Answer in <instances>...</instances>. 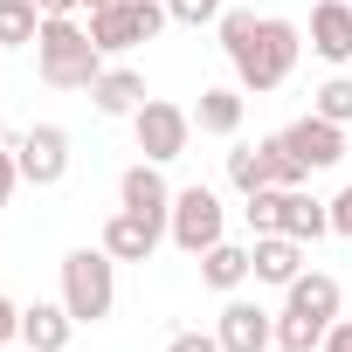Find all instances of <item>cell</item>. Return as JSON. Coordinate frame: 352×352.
Instances as JSON below:
<instances>
[{"label":"cell","mask_w":352,"mask_h":352,"mask_svg":"<svg viewBox=\"0 0 352 352\" xmlns=\"http://www.w3.org/2000/svg\"><path fill=\"white\" fill-rule=\"evenodd\" d=\"M35 69H42L49 90H90V83L111 69V56L90 42V21H76V14H42Z\"/></svg>","instance_id":"obj_1"},{"label":"cell","mask_w":352,"mask_h":352,"mask_svg":"<svg viewBox=\"0 0 352 352\" xmlns=\"http://www.w3.org/2000/svg\"><path fill=\"white\" fill-rule=\"evenodd\" d=\"M338 324V276L311 270L283 290V311H276V345H297V352H318L324 331Z\"/></svg>","instance_id":"obj_2"},{"label":"cell","mask_w":352,"mask_h":352,"mask_svg":"<svg viewBox=\"0 0 352 352\" xmlns=\"http://www.w3.org/2000/svg\"><path fill=\"white\" fill-rule=\"evenodd\" d=\"M63 304H69L76 324H104L111 318V304H118V256L104 242L63 256Z\"/></svg>","instance_id":"obj_3"},{"label":"cell","mask_w":352,"mask_h":352,"mask_svg":"<svg viewBox=\"0 0 352 352\" xmlns=\"http://www.w3.org/2000/svg\"><path fill=\"white\" fill-rule=\"evenodd\" d=\"M297 56H304V28H297V21H263V28L249 35V49L235 56V83H242L249 97H270V90L297 69Z\"/></svg>","instance_id":"obj_4"},{"label":"cell","mask_w":352,"mask_h":352,"mask_svg":"<svg viewBox=\"0 0 352 352\" xmlns=\"http://www.w3.org/2000/svg\"><path fill=\"white\" fill-rule=\"evenodd\" d=\"M166 21H173V14H166V0H111V8L90 14V42H97L104 56H124V49L152 42Z\"/></svg>","instance_id":"obj_5"},{"label":"cell","mask_w":352,"mask_h":352,"mask_svg":"<svg viewBox=\"0 0 352 352\" xmlns=\"http://www.w3.org/2000/svg\"><path fill=\"white\" fill-rule=\"evenodd\" d=\"M131 131H138V152H145L152 166H173V159L187 152V138H194V111L166 104V97H145V104L131 111Z\"/></svg>","instance_id":"obj_6"},{"label":"cell","mask_w":352,"mask_h":352,"mask_svg":"<svg viewBox=\"0 0 352 352\" xmlns=\"http://www.w3.org/2000/svg\"><path fill=\"white\" fill-rule=\"evenodd\" d=\"M221 194L214 187H180L173 194V214H166V235H173V249H187V256H201V249H214L221 242Z\"/></svg>","instance_id":"obj_7"},{"label":"cell","mask_w":352,"mask_h":352,"mask_svg":"<svg viewBox=\"0 0 352 352\" xmlns=\"http://www.w3.org/2000/svg\"><path fill=\"white\" fill-rule=\"evenodd\" d=\"M14 159H21V180L28 187H56L69 173V131L63 124H35V131H21Z\"/></svg>","instance_id":"obj_8"},{"label":"cell","mask_w":352,"mask_h":352,"mask_svg":"<svg viewBox=\"0 0 352 352\" xmlns=\"http://www.w3.org/2000/svg\"><path fill=\"white\" fill-rule=\"evenodd\" d=\"M283 145H290V159L304 166V173H324V166H338L345 159V124H331V118H297L290 131H283Z\"/></svg>","instance_id":"obj_9"},{"label":"cell","mask_w":352,"mask_h":352,"mask_svg":"<svg viewBox=\"0 0 352 352\" xmlns=\"http://www.w3.org/2000/svg\"><path fill=\"white\" fill-rule=\"evenodd\" d=\"M214 338H221V352H270V345H276V318H270L263 304H249V297H228Z\"/></svg>","instance_id":"obj_10"},{"label":"cell","mask_w":352,"mask_h":352,"mask_svg":"<svg viewBox=\"0 0 352 352\" xmlns=\"http://www.w3.org/2000/svg\"><path fill=\"white\" fill-rule=\"evenodd\" d=\"M118 208H131V214H145V221H166V214H173V187H166V173H159L152 159L124 166V180H118Z\"/></svg>","instance_id":"obj_11"},{"label":"cell","mask_w":352,"mask_h":352,"mask_svg":"<svg viewBox=\"0 0 352 352\" xmlns=\"http://www.w3.org/2000/svg\"><path fill=\"white\" fill-rule=\"evenodd\" d=\"M159 242H166V221H145V214H131V208H118V214L104 221V249H111L118 263H152Z\"/></svg>","instance_id":"obj_12"},{"label":"cell","mask_w":352,"mask_h":352,"mask_svg":"<svg viewBox=\"0 0 352 352\" xmlns=\"http://www.w3.org/2000/svg\"><path fill=\"white\" fill-rule=\"evenodd\" d=\"M69 338H76V318H69L63 297L21 311V345H28V352H69Z\"/></svg>","instance_id":"obj_13"},{"label":"cell","mask_w":352,"mask_h":352,"mask_svg":"<svg viewBox=\"0 0 352 352\" xmlns=\"http://www.w3.org/2000/svg\"><path fill=\"white\" fill-rule=\"evenodd\" d=\"M311 49L324 63H352V0H318L311 8Z\"/></svg>","instance_id":"obj_14"},{"label":"cell","mask_w":352,"mask_h":352,"mask_svg":"<svg viewBox=\"0 0 352 352\" xmlns=\"http://www.w3.org/2000/svg\"><path fill=\"white\" fill-rule=\"evenodd\" d=\"M256 283H276V290H290L297 276H304V242L297 235H256Z\"/></svg>","instance_id":"obj_15"},{"label":"cell","mask_w":352,"mask_h":352,"mask_svg":"<svg viewBox=\"0 0 352 352\" xmlns=\"http://www.w3.org/2000/svg\"><path fill=\"white\" fill-rule=\"evenodd\" d=\"M276 235H297V242H318V235H331V201H311L304 187H283Z\"/></svg>","instance_id":"obj_16"},{"label":"cell","mask_w":352,"mask_h":352,"mask_svg":"<svg viewBox=\"0 0 352 352\" xmlns=\"http://www.w3.org/2000/svg\"><path fill=\"white\" fill-rule=\"evenodd\" d=\"M90 104H97V111H104V118H131V111H138V104H145V76H138V69H124V63H118V69H104V76H97V83H90Z\"/></svg>","instance_id":"obj_17"},{"label":"cell","mask_w":352,"mask_h":352,"mask_svg":"<svg viewBox=\"0 0 352 352\" xmlns=\"http://www.w3.org/2000/svg\"><path fill=\"white\" fill-rule=\"evenodd\" d=\"M249 276H256V256H249V249H235V242L201 249V283H208V290H221V297H228V290H242Z\"/></svg>","instance_id":"obj_18"},{"label":"cell","mask_w":352,"mask_h":352,"mask_svg":"<svg viewBox=\"0 0 352 352\" xmlns=\"http://www.w3.org/2000/svg\"><path fill=\"white\" fill-rule=\"evenodd\" d=\"M242 83L235 90H201V104H194V131H208V138H235L242 131Z\"/></svg>","instance_id":"obj_19"},{"label":"cell","mask_w":352,"mask_h":352,"mask_svg":"<svg viewBox=\"0 0 352 352\" xmlns=\"http://www.w3.org/2000/svg\"><path fill=\"white\" fill-rule=\"evenodd\" d=\"M228 187H235L242 201L270 187V159H263V145H235V152H228Z\"/></svg>","instance_id":"obj_20"},{"label":"cell","mask_w":352,"mask_h":352,"mask_svg":"<svg viewBox=\"0 0 352 352\" xmlns=\"http://www.w3.org/2000/svg\"><path fill=\"white\" fill-rule=\"evenodd\" d=\"M42 8H0V49H35Z\"/></svg>","instance_id":"obj_21"},{"label":"cell","mask_w":352,"mask_h":352,"mask_svg":"<svg viewBox=\"0 0 352 352\" xmlns=\"http://www.w3.org/2000/svg\"><path fill=\"white\" fill-rule=\"evenodd\" d=\"M256 145H263V159H270V187H304V180H311V173H304V166L290 159L283 131H276V138H256Z\"/></svg>","instance_id":"obj_22"},{"label":"cell","mask_w":352,"mask_h":352,"mask_svg":"<svg viewBox=\"0 0 352 352\" xmlns=\"http://www.w3.org/2000/svg\"><path fill=\"white\" fill-rule=\"evenodd\" d=\"M311 111H318V118H331V124H352V76H331V83L311 97Z\"/></svg>","instance_id":"obj_23"},{"label":"cell","mask_w":352,"mask_h":352,"mask_svg":"<svg viewBox=\"0 0 352 352\" xmlns=\"http://www.w3.org/2000/svg\"><path fill=\"white\" fill-rule=\"evenodd\" d=\"M214 28H221V49H228V63H235V56H242V49H249V35H256V28H263V21H256V14H249V8H228V14H221V21H214Z\"/></svg>","instance_id":"obj_24"},{"label":"cell","mask_w":352,"mask_h":352,"mask_svg":"<svg viewBox=\"0 0 352 352\" xmlns=\"http://www.w3.org/2000/svg\"><path fill=\"white\" fill-rule=\"evenodd\" d=\"M242 214H249V228H256V235H276V214H283V187H263V194H249V201H242Z\"/></svg>","instance_id":"obj_25"},{"label":"cell","mask_w":352,"mask_h":352,"mask_svg":"<svg viewBox=\"0 0 352 352\" xmlns=\"http://www.w3.org/2000/svg\"><path fill=\"white\" fill-rule=\"evenodd\" d=\"M166 14L180 21V28H208V21H221L228 8H221V0H166Z\"/></svg>","instance_id":"obj_26"},{"label":"cell","mask_w":352,"mask_h":352,"mask_svg":"<svg viewBox=\"0 0 352 352\" xmlns=\"http://www.w3.org/2000/svg\"><path fill=\"white\" fill-rule=\"evenodd\" d=\"M166 352H221V338H214V331H173Z\"/></svg>","instance_id":"obj_27"},{"label":"cell","mask_w":352,"mask_h":352,"mask_svg":"<svg viewBox=\"0 0 352 352\" xmlns=\"http://www.w3.org/2000/svg\"><path fill=\"white\" fill-rule=\"evenodd\" d=\"M14 187H21V159H14L8 145H0V208L14 201Z\"/></svg>","instance_id":"obj_28"},{"label":"cell","mask_w":352,"mask_h":352,"mask_svg":"<svg viewBox=\"0 0 352 352\" xmlns=\"http://www.w3.org/2000/svg\"><path fill=\"white\" fill-rule=\"evenodd\" d=\"M331 235H345V242H352V187H338V194H331Z\"/></svg>","instance_id":"obj_29"},{"label":"cell","mask_w":352,"mask_h":352,"mask_svg":"<svg viewBox=\"0 0 352 352\" xmlns=\"http://www.w3.org/2000/svg\"><path fill=\"white\" fill-rule=\"evenodd\" d=\"M14 338H21V304L0 297V345H14Z\"/></svg>","instance_id":"obj_30"},{"label":"cell","mask_w":352,"mask_h":352,"mask_svg":"<svg viewBox=\"0 0 352 352\" xmlns=\"http://www.w3.org/2000/svg\"><path fill=\"white\" fill-rule=\"evenodd\" d=\"M318 352H352V318H338V324L324 331V345H318Z\"/></svg>","instance_id":"obj_31"},{"label":"cell","mask_w":352,"mask_h":352,"mask_svg":"<svg viewBox=\"0 0 352 352\" xmlns=\"http://www.w3.org/2000/svg\"><path fill=\"white\" fill-rule=\"evenodd\" d=\"M42 14H83V0H35Z\"/></svg>","instance_id":"obj_32"},{"label":"cell","mask_w":352,"mask_h":352,"mask_svg":"<svg viewBox=\"0 0 352 352\" xmlns=\"http://www.w3.org/2000/svg\"><path fill=\"white\" fill-rule=\"evenodd\" d=\"M97 8H111V0H83V14H97Z\"/></svg>","instance_id":"obj_33"},{"label":"cell","mask_w":352,"mask_h":352,"mask_svg":"<svg viewBox=\"0 0 352 352\" xmlns=\"http://www.w3.org/2000/svg\"><path fill=\"white\" fill-rule=\"evenodd\" d=\"M0 8H35V0H0Z\"/></svg>","instance_id":"obj_34"},{"label":"cell","mask_w":352,"mask_h":352,"mask_svg":"<svg viewBox=\"0 0 352 352\" xmlns=\"http://www.w3.org/2000/svg\"><path fill=\"white\" fill-rule=\"evenodd\" d=\"M270 352H297V345H270Z\"/></svg>","instance_id":"obj_35"},{"label":"cell","mask_w":352,"mask_h":352,"mask_svg":"<svg viewBox=\"0 0 352 352\" xmlns=\"http://www.w3.org/2000/svg\"><path fill=\"white\" fill-rule=\"evenodd\" d=\"M0 145H8V124H0Z\"/></svg>","instance_id":"obj_36"},{"label":"cell","mask_w":352,"mask_h":352,"mask_svg":"<svg viewBox=\"0 0 352 352\" xmlns=\"http://www.w3.org/2000/svg\"><path fill=\"white\" fill-rule=\"evenodd\" d=\"M0 352H14V345H0Z\"/></svg>","instance_id":"obj_37"}]
</instances>
